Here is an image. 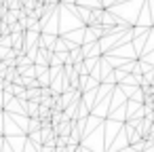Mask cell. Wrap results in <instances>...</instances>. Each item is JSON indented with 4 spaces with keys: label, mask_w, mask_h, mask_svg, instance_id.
Listing matches in <instances>:
<instances>
[{
    "label": "cell",
    "mask_w": 154,
    "mask_h": 152,
    "mask_svg": "<svg viewBox=\"0 0 154 152\" xmlns=\"http://www.w3.org/2000/svg\"><path fill=\"white\" fill-rule=\"evenodd\" d=\"M55 40H57L55 36H47V34H42V36H40V40H38V47L42 49V47H47V45H53Z\"/></svg>",
    "instance_id": "cell-1"
}]
</instances>
